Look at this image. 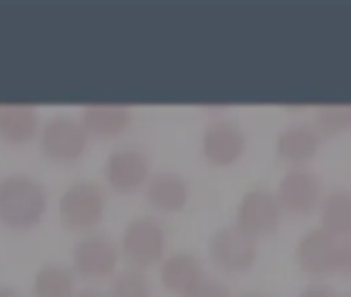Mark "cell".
<instances>
[{"instance_id":"1","label":"cell","mask_w":351,"mask_h":297,"mask_svg":"<svg viewBox=\"0 0 351 297\" xmlns=\"http://www.w3.org/2000/svg\"><path fill=\"white\" fill-rule=\"evenodd\" d=\"M48 196L44 186L25 174L0 180V223L11 229H29L46 213Z\"/></svg>"},{"instance_id":"2","label":"cell","mask_w":351,"mask_h":297,"mask_svg":"<svg viewBox=\"0 0 351 297\" xmlns=\"http://www.w3.org/2000/svg\"><path fill=\"white\" fill-rule=\"evenodd\" d=\"M106 211V194L95 182L71 184L58 203V217L66 229L87 231L95 227Z\"/></svg>"},{"instance_id":"3","label":"cell","mask_w":351,"mask_h":297,"mask_svg":"<svg viewBox=\"0 0 351 297\" xmlns=\"http://www.w3.org/2000/svg\"><path fill=\"white\" fill-rule=\"evenodd\" d=\"M89 142V132L81 120L54 116L40 132V148L52 162H75L79 159Z\"/></svg>"},{"instance_id":"4","label":"cell","mask_w":351,"mask_h":297,"mask_svg":"<svg viewBox=\"0 0 351 297\" xmlns=\"http://www.w3.org/2000/svg\"><path fill=\"white\" fill-rule=\"evenodd\" d=\"M209 254L213 262L228 272L248 270L258 254L256 237L238 225H230L213 233L209 242Z\"/></svg>"},{"instance_id":"5","label":"cell","mask_w":351,"mask_h":297,"mask_svg":"<svg viewBox=\"0 0 351 297\" xmlns=\"http://www.w3.org/2000/svg\"><path fill=\"white\" fill-rule=\"evenodd\" d=\"M122 252L134 266H151L165 252V233L157 219L136 217L122 233Z\"/></svg>"},{"instance_id":"6","label":"cell","mask_w":351,"mask_h":297,"mask_svg":"<svg viewBox=\"0 0 351 297\" xmlns=\"http://www.w3.org/2000/svg\"><path fill=\"white\" fill-rule=\"evenodd\" d=\"M283 219V207L277 198V194L265 190V188H254L248 190L236 211V225L242 227L244 231L252 233L254 237L273 233Z\"/></svg>"},{"instance_id":"7","label":"cell","mask_w":351,"mask_h":297,"mask_svg":"<svg viewBox=\"0 0 351 297\" xmlns=\"http://www.w3.org/2000/svg\"><path fill=\"white\" fill-rule=\"evenodd\" d=\"M201 151L211 166H234L246 151V134L232 120H215L203 132Z\"/></svg>"},{"instance_id":"8","label":"cell","mask_w":351,"mask_h":297,"mask_svg":"<svg viewBox=\"0 0 351 297\" xmlns=\"http://www.w3.org/2000/svg\"><path fill=\"white\" fill-rule=\"evenodd\" d=\"M120 250L114 240L91 233L77 242L73 250V266L85 279H106L118 266Z\"/></svg>"},{"instance_id":"9","label":"cell","mask_w":351,"mask_h":297,"mask_svg":"<svg viewBox=\"0 0 351 297\" xmlns=\"http://www.w3.org/2000/svg\"><path fill=\"white\" fill-rule=\"evenodd\" d=\"M277 198L283 211L293 215H308L322 205V184L320 178L304 168L289 170L277 188Z\"/></svg>"},{"instance_id":"10","label":"cell","mask_w":351,"mask_h":297,"mask_svg":"<svg viewBox=\"0 0 351 297\" xmlns=\"http://www.w3.org/2000/svg\"><path fill=\"white\" fill-rule=\"evenodd\" d=\"M149 159L134 146L116 148L106 159L104 176L116 192H134L149 182Z\"/></svg>"},{"instance_id":"11","label":"cell","mask_w":351,"mask_h":297,"mask_svg":"<svg viewBox=\"0 0 351 297\" xmlns=\"http://www.w3.org/2000/svg\"><path fill=\"white\" fill-rule=\"evenodd\" d=\"M341 242L328 231L310 229L306 231L295 246V260L302 270L310 274H328L339 266Z\"/></svg>"},{"instance_id":"12","label":"cell","mask_w":351,"mask_h":297,"mask_svg":"<svg viewBox=\"0 0 351 297\" xmlns=\"http://www.w3.org/2000/svg\"><path fill=\"white\" fill-rule=\"evenodd\" d=\"M320 146V132L316 126L312 124H291L285 130H281V134L277 136V153L281 159L293 164V166H302L306 162H310Z\"/></svg>"},{"instance_id":"13","label":"cell","mask_w":351,"mask_h":297,"mask_svg":"<svg viewBox=\"0 0 351 297\" xmlns=\"http://www.w3.org/2000/svg\"><path fill=\"white\" fill-rule=\"evenodd\" d=\"M130 107L122 103H91L81 112V124L89 132V136L97 138H114L124 132L130 124Z\"/></svg>"},{"instance_id":"14","label":"cell","mask_w":351,"mask_h":297,"mask_svg":"<svg viewBox=\"0 0 351 297\" xmlns=\"http://www.w3.org/2000/svg\"><path fill=\"white\" fill-rule=\"evenodd\" d=\"M145 196L157 211L178 213L189 203V184L173 172H159L149 178Z\"/></svg>"},{"instance_id":"15","label":"cell","mask_w":351,"mask_h":297,"mask_svg":"<svg viewBox=\"0 0 351 297\" xmlns=\"http://www.w3.org/2000/svg\"><path fill=\"white\" fill-rule=\"evenodd\" d=\"M38 109L27 103H0V138L9 144L29 142L38 134Z\"/></svg>"},{"instance_id":"16","label":"cell","mask_w":351,"mask_h":297,"mask_svg":"<svg viewBox=\"0 0 351 297\" xmlns=\"http://www.w3.org/2000/svg\"><path fill=\"white\" fill-rule=\"evenodd\" d=\"M161 283L167 291L178 293V295H186L199 281L205 279L203 274V266L197 260V256L186 254V252H176L171 256H167L161 264L159 270Z\"/></svg>"},{"instance_id":"17","label":"cell","mask_w":351,"mask_h":297,"mask_svg":"<svg viewBox=\"0 0 351 297\" xmlns=\"http://www.w3.org/2000/svg\"><path fill=\"white\" fill-rule=\"evenodd\" d=\"M320 223L335 237L351 235V192L337 190L328 194L320 205Z\"/></svg>"},{"instance_id":"18","label":"cell","mask_w":351,"mask_h":297,"mask_svg":"<svg viewBox=\"0 0 351 297\" xmlns=\"http://www.w3.org/2000/svg\"><path fill=\"white\" fill-rule=\"evenodd\" d=\"M36 297H73L75 276L73 270L62 264H44L34 276Z\"/></svg>"},{"instance_id":"19","label":"cell","mask_w":351,"mask_h":297,"mask_svg":"<svg viewBox=\"0 0 351 297\" xmlns=\"http://www.w3.org/2000/svg\"><path fill=\"white\" fill-rule=\"evenodd\" d=\"M316 128L324 134H341L351 128V103H326L316 109Z\"/></svg>"},{"instance_id":"20","label":"cell","mask_w":351,"mask_h":297,"mask_svg":"<svg viewBox=\"0 0 351 297\" xmlns=\"http://www.w3.org/2000/svg\"><path fill=\"white\" fill-rule=\"evenodd\" d=\"M108 297H151V287L138 268H126L114 276Z\"/></svg>"},{"instance_id":"21","label":"cell","mask_w":351,"mask_h":297,"mask_svg":"<svg viewBox=\"0 0 351 297\" xmlns=\"http://www.w3.org/2000/svg\"><path fill=\"white\" fill-rule=\"evenodd\" d=\"M184 297H232L230 289L226 285H221L219 281L205 276L203 281H199Z\"/></svg>"},{"instance_id":"22","label":"cell","mask_w":351,"mask_h":297,"mask_svg":"<svg viewBox=\"0 0 351 297\" xmlns=\"http://www.w3.org/2000/svg\"><path fill=\"white\" fill-rule=\"evenodd\" d=\"M339 272H343L345 276H351V235L341 242V250H339Z\"/></svg>"},{"instance_id":"23","label":"cell","mask_w":351,"mask_h":297,"mask_svg":"<svg viewBox=\"0 0 351 297\" xmlns=\"http://www.w3.org/2000/svg\"><path fill=\"white\" fill-rule=\"evenodd\" d=\"M300 297H337V293L326 285H310L308 289L302 291Z\"/></svg>"},{"instance_id":"24","label":"cell","mask_w":351,"mask_h":297,"mask_svg":"<svg viewBox=\"0 0 351 297\" xmlns=\"http://www.w3.org/2000/svg\"><path fill=\"white\" fill-rule=\"evenodd\" d=\"M73 297H108V295H104L99 289H81Z\"/></svg>"},{"instance_id":"25","label":"cell","mask_w":351,"mask_h":297,"mask_svg":"<svg viewBox=\"0 0 351 297\" xmlns=\"http://www.w3.org/2000/svg\"><path fill=\"white\" fill-rule=\"evenodd\" d=\"M0 297H21L13 287H0Z\"/></svg>"},{"instance_id":"26","label":"cell","mask_w":351,"mask_h":297,"mask_svg":"<svg viewBox=\"0 0 351 297\" xmlns=\"http://www.w3.org/2000/svg\"><path fill=\"white\" fill-rule=\"evenodd\" d=\"M238 297H271V295L261 293V291H246V293H242V295H238Z\"/></svg>"},{"instance_id":"27","label":"cell","mask_w":351,"mask_h":297,"mask_svg":"<svg viewBox=\"0 0 351 297\" xmlns=\"http://www.w3.org/2000/svg\"><path fill=\"white\" fill-rule=\"evenodd\" d=\"M347 297H351V295H347Z\"/></svg>"}]
</instances>
